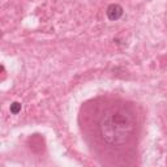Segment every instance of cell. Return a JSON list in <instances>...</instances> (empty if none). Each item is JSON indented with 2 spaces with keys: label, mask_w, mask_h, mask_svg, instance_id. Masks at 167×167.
<instances>
[{
  "label": "cell",
  "mask_w": 167,
  "mask_h": 167,
  "mask_svg": "<svg viewBox=\"0 0 167 167\" xmlns=\"http://www.w3.org/2000/svg\"><path fill=\"white\" fill-rule=\"evenodd\" d=\"M106 13H107V17L111 21H116L123 16V8H121L119 4H111V5L107 8Z\"/></svg>",
  "instance_id": "7a4b0ae2"
},
{
  "label": "cell",
  "mask_w": 167,
  "mask_h": 167,
  "mask_svg": "<svg viewBox=\"0 0 167 167\" xmlns=\"http://www.w3.org/2000/svg\"><path fill=\"white\" fill-rule=\"evenodd\" d=\"M21 111V105L19 102H15V103H12L11 105V112L13 115H17L19 112Z\"/></svg>",
  "instance_id": "3957f363"
},
{
  "label": "cell",
  "mask_w": 167,
  "mask_h": 167,
  "mask_svg": "<svg viewBox=\"0 0 167 167\" xmlns=\"http://www.w3.org/2000/svg\"><path fill=\"white\" fill-rule=\"evenodd\" d=\"M99 136L105 144L114 148L130 142L136 132V116L127 105H111L98 121Z\"/></svg>",
  "instance_id": "6da1fadb"
}]
</instances>
